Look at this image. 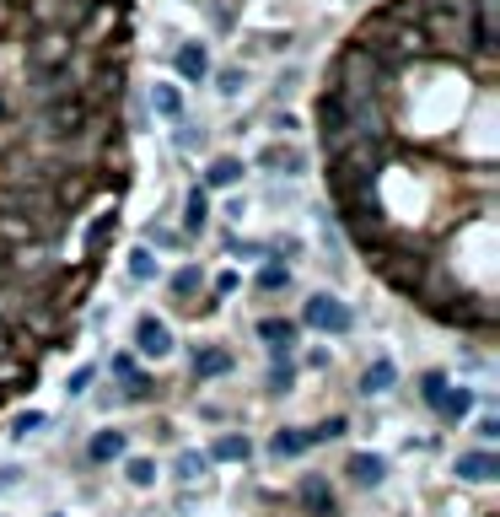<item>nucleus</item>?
Instances as JSON below:
<instances>
[{
	"label": "nucleus",
	"mask_w": 500,
	"mask_h": 517,
	"mask_svg": "<svg viewBox=\"0 0 500 517\" xmlns=\"http://www.w3.org/2000/svg\"><path fill=\"white\" fill-rule=\"evenodd\" d=\"M173 141H178V151H199V146H204V124L178 119V135H173Z\"/></svg>",
	"instance_id": "c756f323"
},
{
	"label": "nucleus",
	"mask_w": 500,
	"mask_h": 517,
	"mask_svg": "<svg viewBox=\"0 0 500 517\" xmlns=\"http://www.w3.org/2000/svg\"><path fill=\"white\" fill-rule=\"evenodd\" d=\"M258 340H264V351H296L302 345V323L285 318V313H269V318H258Z\"/></svg>",
	"instance_id": "423d86ee"
},
{
	"label": "nucleus",
	"mask_w": 500,
	"mask_h": 517,
	"mask_svg": "<svg viewBox=\"0 0 500 517\" xmlns=\"http://www.w3.org/2000/svg\"><path fill=\"white\" fill-rule=\"evenodd\" d=\"M328 361H334V356H328L323 345H312V351H307V367H312V372H328Z\"/></svg>",
	"instance_id": "c9c22d12"
},
{
	"label": "nucleus",
	"mask_w": 500,
	"mask_h": 517,
	"mask_svg": "<svg viewBox=\"0 0 500 517\" xmlns=\"http://www.w3.org/2000/svg\"><path fill=\"white\" fill-rule=\"evenodd\" d=\"M302 452H312L307 426H280V431L269 436V459H302Z\"/></svg>",
	"instance_id": "4468645a"
},
{
	"label": "nucleus",
	"mask_w": 500,
	"mask_h": 517,
	"mask_svg": "<svg viewBox=\"0 0 500 517\" xmlns=\"http://www.w3.org/2000/svg\"><path fill=\"white\" fill-rule=\"evenodd\" d=\"M204 459L210 464H248L253 459V436L248 431H216L210 447H204Z\"/></svg>",
	"instance_id": "0eeeda50"
},
{
	"label": "nucleus",
	"mask_w": 500,
	"mask_h": 517,
	"mask_svg": "<svg viewBox=\"0 0 500 517\" xmlns=\"http://www.w3.org/2000/svg\"><path fill=\"white\" fill-rule=\"evenodd\" d=\"M495 6L500 0H473V22H468V43H473V54L479 59H495Z\"/></svg>",
	"instance_id": "39448f33"
},
{
	"label": "nucleus",
	"mask_w": 500,
	"mask_h": 517,
	"mask_svg": "<svg viewBox=\"0 0 500 517\" xmlns=\"http://www.w3.org/2000/svg\"><path fill=\"white\" fill-rule=\"evenodd\" d=\"M151 113L178 124V119H183V92H178V87H167V81H157V87H151Z\"/></svg>",
	"instance_id": "412c9836"
},
{
	"label": "nucleus",
	"mask_w": 500,
	"mask_h": 517,
	"mask_svg": "<svg viewBox=\"0 0 500 517\" xmlns=\"http://www.w3.org/2000/svg\"><path fill=\"white\" fill-rule=\"evenodd\" d=\"M173 65H178L183 81H210V54H204V43H178Z\"/></svg>",
	"instance_id": "2eb2a0df"
},
{
	"label": "nucleus",
	"mask_w": 500,
	"mask_h": 517,
	"mask_svg": "<svg viewBox=\"0 0 500 517\" xmlns=\"http://www.w3.org/2000/svg\"><path fill=\"white\" fill-rule=\"evenodd\" d=\"M17 480H22V469H17V464H6V469H0V496H6V490H17Z\"/></svg>",
	"instance_id": "e433bc0d"
},
{
	"label": "nucleus",
	"mask_w": 500,
	"mask_h": 517,
	"mask_svg": "<svg viewBox=\"0 0 500 517\" xmlns=\"http://www.w3.org/2000/svg\"><path fill=\"white\" fill-rule=\"evenodd\" d=\"M237 183H242V162L237 157H216V162L204 167V183L199 189L210 194V189H237Z\"/></svg>",
	"instance_id": "dca6fc26"
},
{
	"label": "nucleus",
	"mask_w": 500,
	"mask_h": 517,
	"mask_svg": "<svg viewBox=\"0 0 500 517\" xmlns=\"http://www.w3.org/2000/svg\"><path fill=\"white\" fill-rule=\"evenodd\" d=\"M124 452H129V431H119V426L92 431V442H87V459H92V464H119Z\"/></svg>",
	"instance_id": "9b49d317"
},
{
	"label": "nucleus",
	"mask_w": 500,
	"mask_h": 517,
	"mask_svg": "<svg viewBox=\"0 0 500 517\" xmlns=\"http://www.w3.org/2000/svg\"><path fill=\"white\" fill-rule=\"evenodd\" d=\"M129 281H135V286H151V281H162V258H157L146 243H140V248L129 253Z\"/></svg>",
	"instance_id": "aec40b11"
},
{
	"label": "nucleus",
	"mask_w": 500,
	"mask_h": 517,
	"mask_svg": "<svg viewBox=\"0 0 500 517\" xmlns=\"http://www.w3.org/2000/svg\"><path fill=\"white\" fill-rule=\"evenodd\" d=\"M124 475H129V485H135V490H151L162 469H157V459H129V464H124Z\"/></svg>",
	"instance_id": "bb28decb"
},
{
	"label": "nucleus",
	"mask_w": 500,
	"mask_h": 517,
	"mask_svg": "<svg viewBox=\"0 0 500 517\" xmlns=\"http://www.w3.org/2000/svg\"><path fill=\"white\" fill-rule=\"evenodd\" d=\"M264 388H269V394H291V388H296V361H269Z\"/></svg>",
	"instance_id": "a878e982"
},
{
	"label": "nucleus",
	"mask_w": 500,
	"mask_h": 517,
	"mask_svg": "<svg viewBox=\"0 0 500 517\" xmlns=\"http://www.w3.org/2000/svg\"><path fill=\"white\" fill-rule=\"evenodd\" d=\"M210 227V194L204 189H188L183 200V232H204Z\"/></svg>",
	"instance_id": "4be33fe9"
},
{
	"label": "nucleus",
	"mask_w": 500,
	"mask_h": 517,
	"mask_svg": "<svg viewBox=\"0 0 500 517\" xmlns=\"http://www.w3.org/2000/svg\"><path fill=\"white\" fill-rule=\"evenodd\" d=\"M237 367V356L227 351V345H194V356H188V372L199 377V382H216V377H227Z\"/></svg>",
	"instance_id": "6e6552de"
},
{
	"label": "nucleus",
	"mask_w": 500,
	"mask_h": 517,
	"mask_svg": "<svg viewBox=\"0 0 500 517\" xmlns=\"http://www.w3.org/2000/svg\"><path fill=\"white\" fill-rule=\"evenodd\" d=\"M393 388H398V361L393 356H372L361 367V377H355V394L361 399H382V394H393Z\"/></svg>",
	"instance_id": "7ed1b4c3"
},
{
	"label": "nucleus",
	"mask_w": 500,
	"mask_h": 517,
	"mask_svg": "<svg viewBox=\"0 0 500 517\" xmlns=\"http://www.w3.org/2000/svg\"><path fill=\"white\" fill-rule=\"evenodd\" d=\"M167 286H173V297L188 307V297H194V291H204V270H199V265H183V270H173V281H167Z\"/></svg>",
	"instance_id": "b1692460"
},
{
	"label": "nucleus",
	"mask_w": 500,
	"mask_h": 517,
	"mask_svg": "<svg viewBox=\"0 0 500 517\" xmlns=\"http://www.w3.org/2000/svg\"><path fill=\"white\" fill-rule=\"evenodd\" d=\"M291 265H280V258H264V265H258V275H253V286L264 291V297H274V291H291Z\"/></svg>",
	"instance_id": "a211bd4d"
},
{
	"label": "nucleus",
	"mask_w": 500,
	"mask_h": 517,
	"mask_svg": "<svg viewBox=\"0 0 500 517\" xmlns=\"http://www.w3.org/2000/svg\"><path fill=\"white\" fill-rule=\"evenodd\" d=\"M43 426H49V415H43V410H22V415L12 421V436H17V442H27V436H33V431H43Z\"/></svg>",
	"instance_id": "cd10ccee"
},
{
	"label": "nucleus",
	"mask_w": 500,
	"mask_h": 517,
	"mask_svg": "<svg viewBox=\"0 0 500 517\" xmlns=\"http://www.w3.org/2000/svg\"><path fill=\"white\" fill-rule=\"evenodd\" d=\"M227 253H232V258H269V243H253V237H227Z\"/></svg>",
	"instance_id": "c85d7f7f"
},
{
	"label": "nucleus",
	"mask_w": 500,
	"mask_h": 517,
	"mask_svg": "<svg viewBox=\"0 0 500 517\" xmlns=\"http://www.w3.org/2000/svg\"><path fill=\"white\" fill-rule=\"evenodd\" d=\"M339 436H350V415H323L318 426H307V442H312V447H328V442H339Z\"/></svg>",
	"instance_id": "5701e85b"
},
{
	"label": "nucleus",
	"mask_w": 500,
	"mask_h": 517,
	"mask_svg": "<svg viewBox=\"0 0 500 517\" xmlns=\"http://www.w3.org/2000/svg\"><path fill=\"white\" fill-rule=\"evenodd\" d=\"M146 248H178V232H167V227H146Z\"/></svg>",
	"instance_id": "72a5a7b5"
},
{
	"label": "nucleus",
	"mask_w": 500,
	"mask_h": 517,
	"mask_svg": "<svg viewBox=\"0 0 500 517\" xmlns=\"http://www.w3.org/2000/svg\"><path fill=\"white\" fill-rule=\"evenodd\" d=\"M92 382H97V361H81L76 372L65 377V399H87V394H92Z\"/></svg>",
	"instance_id": "393cba45"
},
{
	"label": "nucleus",
	"mask_w": 500,
	"mask_h": 517,
	"mask_svg": "<svg viewBox=\"0 0 500 517\" xmlns=\"http://www.w3.org/2000/svg\"><path fill=\"white\" fill-rule=\"evenodd\" d=\"M204 475H210V459H204L199 447H183L178 459H173V480H178V485H199Z\"/></svg>",
	"instance_id": "f3484780"
},
{
	"label": "nucleus",
	"mask_w": 500,
	"mask_h": 517,
	"mask_svg": "<svg viewBox=\"0 0 500 517\" xmlns=\"http://www.w3.org/2000/svg\"><path fill=\"white\" fill-rule=\"evenodd\" d=\"M473 436H479V447H495L500 442V415H479L473 421Z\"/></svg>",
	"instance_id": "2f4dec72"
},
{
	"label": "nucleus",
	"mask_w": 500,
	"mask_h": 517,
	"mask_svg": "<svg viewBox=\"0 0 500 517\" xmlns=\"http://www.w3.org/2000/svg\"><path fill=\"white\" fill-rule=\"evenodd\" d=\"M258 167L285 173V178H302V173H307V157H302L296 146H264V151H258Z\"/></svg>",
	"instance_id": "f8f14e48"
},
{
	"label": "nucleus",
	"mask_w": 500,
	"mask_h": 517,
	"mask_svg": "<svg viewBox=\"0 0 500 517\" xmlns=\"http://www.w3.org/2000/svg\"><path fill=\"white\" fill-rule=\"evenodd\" d=\"M296 506L307 517H339V496H334L328 475H302L296 480Z\"/></svg>",
	"instance_id": "f03ea898"
},
{
	"label": "nucleus",
	"mask_w": 500,
	"mask_h": 517,
	"mask_svg": "<svg viewBox=\"0 0 500 517\" xmlns=\"http://www.w3.org/2000/svg\"><path fill=\"white\" fill-rule=\"evenodd\" d=\"M302 329H318V335H334V340H344L350 329H355V307L344 302V297H334V291H312L307 302H302Z\"/></svg>",
	"instance_id": "f257e3e1"
},
{
	"label": "nucleus",
	"mask_w": 500,
	"mask_h": 517,
	"mask_svg": "<svg viewBox=\"0 0 500 517\" xmlns=\"http://www.w3.org/2000/svg\"><path fill=\"white\" fill-rule=\"evenodd\" d=\"M135 351H140V356H151V361H167V356L178 351V340H173V329H167L162 318L146 313V318L135 323Z\"/></svg>",
	"instance_id": "20e7f679"
},
{
	"label": "nucleus",
	"mask_w": 500,
	"mask_h": 517,
	"mask_svg": "<svg viewBox=\"0 0 500 517\" xmlns=\"http://www.w3.org/2000/svg\"><path fill=\"white\" fill-rule=\"evenodd\" d=\"M479 405V388H468V382H447V394H442V405H436V415L452 426V421H463L468 410Z\"/></svg>",
	"instance_id": "ddd939ff"
},
{
	"label": "nucleus",
	"mask_w": 500,
	"mask_h": 517,
	"mask_svg": "<svg viewBox=\"0 0 500 517\" xmlns=\"http://www.w3.org/2000/svg\"><path fill=\"white\" fill-rule=\"evenodd\" d=\"M108 372H113L119 382H129V377H140V367H135V356H129V351H113V356H108Z\"/></svg>",
	"instance_id": "7c9ffc66"
},
{
	"label": "nucleus",
	"mask_w": 500,
	"mask_h": 517,
	"mask_svg": "<svg viewBox=\"0 0 500 517\" xmlns=\"http://www.w3.org/2000/svg\"><path fill=\"white\" fill-rule=\"evenodd\" d=\"M447 382H452V377H447L442 367H431V372H419V377H414V399H419L425 410H436V405H442V394H447Z\"/></svg>",
	"instance_id": "6ab92c4d"
},
{
	"label": "nucleus",
	"mask_w": 500,
	"mask_h": 517,
	"mask_svg": "<svg viewBox=\"0 0 500 517\" xmlns=\"http://www.w3.org/2000/svg\"><path fill=\"white\" fill-rule=\"evenodd\" d=\"M49 517H65V512H49Z\"/></svg>",
	"instance_id": "4c0bfd02"
},
{
	"label": "nucleus",
	"mask_w": 500,
	"mask_h": 517,
	"mask_svg": "<svg viewBox=\"0 0 500 517\" xmlns=\"http://www.w3.org/2000/svg\"><path fill=\"white\" fill-rule=\"evenodd\" d=\"M242 87H248V76H242V71H221V76H216V92H221V97H237Z\"/></svg>",
	"instance_id": "473e14b6"
},
{
	"label": "nucleus",
	"mask_w": 500,
	"mask_h": 517,
	"mask_svg": "<svg viewBox=\"0 0 500 517\" xmlns=\"http://www.w3.org/2000/svg\"><path fill=\"white\" fill-rule=\"evenodd\" d=\"M452 475L463 480V485H489L495 475H500V459L489 447H473V452H458V464H452Z\"/></svg>",
	"instance_id": "1a4fd4ad"
},
{
	"label": "nucleus",
	"mask_w": 500,
	"mask_h": 517,
	"mask_svg": "<svg viewBox=\"0 0 500 517\" xmlns=\"http://www.w3.org/2000/svg\"><path fill=\"white\" fill-rule=\"evenodd\" d=\"M237 286H242V275H237V270H221V275H216V297H232Z\"/></svg>",
	"instance_id": "f704fd0d"
},
{
	"label": "nucleus",
	"mask_w": 500,
	"mask_h": 517,
	"mask_svg": "<svg viewBox=\"0 0 500 517\" xmlns=\"http://www.w3.org/2000/svg\"><path fill=\"white\" fill-rule=\"evenodd\" d=\"M350 485H361V490H377L388 480V459L382 452H350V464H344Z\"/></svg>",
	"instance_id": "9d476101"
}]
</instances>
